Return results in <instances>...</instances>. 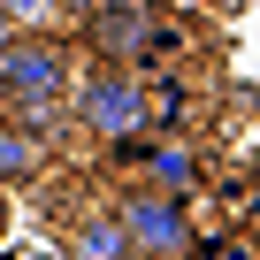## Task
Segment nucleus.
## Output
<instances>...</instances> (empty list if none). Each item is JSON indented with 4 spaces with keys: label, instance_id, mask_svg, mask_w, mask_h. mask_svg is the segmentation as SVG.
I'll return each mask as SVG.
<instances>
[{
    "label": "nucleus",
    "instance_id": "f257e3e1",
    "mask_svg": "<svg viewBox=\"0 0 260 260\" xmlns=\"http://www.w3.org/2000/svg\"><path fill=\"white\" fill-rule=\"evenodd\" d=\"M69 92H77V46L61 31H8V46H0V107L54 138L69 122Z\"/></svg>",
    "mask_w": 260,
    "mask_h": 260
},
{
    "label": "nucleus",
    "instance_id": "f03ea898",
    "mask_svg": "<svg viewBox=\"0 0 260 260\" xmlns=\"http://www.w3.org/2000/svg\"><path fill=\"white\" fill-rule=\"evenodd\" d=\"M69 130H84L92 146L122 153L153 130V84L146 69H115V61H92L77 69V92H69Z\"/></svg>",
    "mask_w": 260,
    "mask_h": 260
},
{
    "label": "nucleus",
    "instance_id": "7ed1b4c3",
    "mask_svg": "<svg viewBox=\"0 0 260 260\" xmlns=\"http://www.w3.org/2000/svg\"><path fill=\"white\" fill-rule=\"evenodd\" d=\"M77 31H84L92 61H115V69H146V61L176 54V31H169V16L153 8V0H115V8L84 16Z\"/></svg>",
    "mask_w": 260,
    "mask_h": 260
},
{
    "label": "nucleus",
    "instance_id": "20e7f679",
    "mask_svg": "<svg viewBox=\"0 0 260 260\" xmlns=\"http://www.w3.org/2000/svg\"><path fill=\"white\" fill-rule=\"evenodd\" d=\"M115 214H122V237H130V260H184L191 252V207L184 199H169V191H153V184H138V191H122L115 199Z\"/></svg>",
    "mask_w": 260,
    "mask_h": 260
},
{
    "label": "nucleus",
    "instance_id": "39448f33",
    "mask_svg": "<svg viewBox=\"0 0 260 260\" xmlns=\"http://www.w3.org/2000/svg\"><path fill=\"white\" fill-rule=\"evenodd\" d=\"M130 153H138V184H153V191H169V199H191L207 176H199V146H184V138H138V146H130Z\"/></svg>",
    "mask_w": 260,
    "mask_h": 260
},
{
    "label": "nucleus",
    "instance_id": "423d86ee",
    "mask_svg": "<svg viewBox=\"0 0 260 260\" xmlns=\"http://www.w3.org/2000/svg\"><path fill=\"white\" fill-rule=\"evenodd\" d=\"M46 161H54L46 130H31L23 115H0V184H31V176H46Z\"/></svg>",
    "mask_w": 260,
    "mask_h": 260
},
{
    "label": "nucleus",
    "instance_id": "0eeeda50",
    "mask_svg": "<svg viewBox=\"0 0 260 260\" xmlns=\"http://www.w3.org/2000/svg\"><path fill=\"white\" fill-rule=\"evenodd\" d=\"M61 245H69V260H130V237H122V214L115 207H84Z\"/></svg>",
    "mask_w": 260,
    "mask_h": 260
},
{
    "label": "nucleus",
    "instance_id": "6e6552de",
    "mask_svg": "<svg viewBox=\"0 0 260 260\" xmlns=\"http://www.w3.org/2000/svg\"><path fill=\"white\" fill-rule=\"evenodd\" d=\"M8 31H69V8L61 0H0Z\"/></svg>",
    "mask_w": 260,
    "mask_h": 260
},
{
    "label": "nucleus",
    "instance_id": "1a4fd4ad",
    "mask_svg": "<svg viewBox=\"0 0 260 260\" xmlns=\"http://www.w3.org/2000/svg\"><path fill=\"white\" fill-rule=\"evenodd\" d=\"M69 8V23H84V16H100V8H115V0H61Z\"/></svg>",
    "mask_w": 260,
    "mask_h": 260
},
{
    "label": "nucleus",
    "instance_id": "9d476101",
    "mask_svg": "<svg viewBox=\"0 0 260 260\" xmlns=\"http://www.w3.org/2000/svg\"><path fill=\"white\" fill-rule=\"evenodd\" d=\"M16 230V207H8V184H0V237Z\"/></svg>",
    "mask_w": 260,
    "mask_h": 260
},
{
    "label": "nucleus",
    "instance_id": "9b49d317",
    "mask_svg": "<svg viewBox=\"0 0 260 260\" xmlns=\"http://www.w3.org/2000/svg\"><path fill=\"white\" fill-rule=\"evenodd\" d=\"M0 46H8V16H0Z\"/></svg>",
    "mask_w": 260,
    "mask_h": 260
},
{
    "label": "nucleus",
    "instance_id": "f8f14e48",
    "mask_svg": "<svg viewBox=\"0 0 260 260\" xmlns=\"http://www.w3.org/2000/svg\"><path fill=\"white\" fill-rule=\"evenodd\" d=\"M0 115H8V107H0Z\"/></svg>",
    "mask_w": 260,
    "mask_h": 260
}]
</instances>
